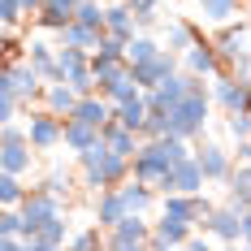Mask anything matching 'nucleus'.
<instances>
[{"label": "nucleus", "instance_id": "obj_16", "mask_svg": "<svg viewBox=\"0 0 251 251\" xmlns=\"http://www.w3.org/2000/svg\"><path fill=\"white\" fill-rule=\"evenodd\" d=\"M191 229H195V226L174 221V217H165V212H160V221L151 226V243H148V247H156V251H165V247H186Z\"/></svg>", "mask_w": 251, "mask_h": 251}, {"label": "nucleus", "instance_id": "obj_42", "mask_svg": "<svg viewBox=\"0 0 251 251\" xmlns=\"http://www.w3.org/2000/svg\"><path fill=\"white\" fill-rule=\"evenodd\" d=\"M22 4H26V13H30V18H35V13L44 9V0H22Z\"/></svg>", "mask_w": 251, "mask_h": 251}, {"label": "nucleus", "instance_id": "obj_14", "mask_svg": "<svg viewBox=\"0 0 251 251\" xmlns=\"http://www.w3.org/2000/svg\"><path fill=\"white\" fill-rule=\"evenodd\" d=\"M195 160H200V169L208 174V182H229V174H234V160H229V151L221 143H200L195 148Z\"/></svg>", "mask_w": 251, "mask_h": 251}, {"label": "nucleus", "instance_id": "obj_38", "mask_svg": "<svg viewBox=\"0 0 251 251\" xmlns=\"http://www.w3.org/2000/svg\"><path fill=\"white\" fill-rule=\"evenodd\" d=\"M226 130H229V139H234V143H243V139H251V113H229Z\"/></svg>", "mask_w": 251, "mask_h": 251}, {"label": "nucleus", "instance_id": "obj_36", "mask_svg": "<svg viewBox=\"0 0 251 251\" xmlns=\"http://www.w3.org/2000/svg\"><path fill=\"white\" fill-rule=\"evenodd\" d=\"M139 91H143V87L134 82V74H126V78H117V82H113V87H108L104 96H108V100H113V104H126V100H134Z\"/></svg>", "mask_w": 251, "mask_h": 251}, {"label": "nucleus", "instance_id": "obj_21", "mask_svg": "<svg viewBox=\"0 0 251 251\" xmlns=\"http://www.w3.org/2000/svg\"><path fill=\"white\" fill-rule=\"evenodd\" d=\"M104 139V130L100 126H87V122H78V117H65V148L74 151H87V148H96Z\"/></svg>", "mask_w": 251, "mask_h": 251}, {"label": "nucleus", "instance_id": "obj_13", "mask_svg": "<svg viewBox=\"0 0 251 251\" xmlns=\"http://www.w3.org/2000/svg\"><path fill=\"white\" fill-rule=\"evenodd\" d=\"M186 91H191V74H186V70H177V74H169L165 82L148 87L143 96H148V108H165V113H169V108H174Z\"/></svg>", "mask_w": 251, "mask_h": 251}, {"label": "nucleus", "instance_id": "obj_19", "mask_svg": "<svg viewBox=\"0 0 251 251\" xmlns=\"http://www.w3.org/2000/svg\"><path fill=\"white\" fill-rule=\"evenodd\" d=\"M74 13H78V0H44V9L35 13V22L44 30H65L74 22Z\"/></svg>", "mask_w": 251, "mask_h": 251}, {"label": "nucleus", "instance_id": "obj_35", "mask_svg": "<svg viewBox=\"0 0 251 251\" xmlns=\"http://www.w3.org/2000/svg\"><path fill=\"white\" fill-rule=\"evenodd\" d=\"M39 186H44L48 195H56V200H61V203H65V208H70V186H74V182H70V174H61V169H52V174L44 177Z\"/></svg>", "mask_w": 251, "mask_h": 251}, {"label": "nucleus", "instance_id": "obj_5", "mask_svg": "<svg viewBox=\"0 0 251 251\" xmlns=\"http://www.w3.org/2000/svg\"><path fill=\"white\" fill-rule=\"evenodd\" d=\"M26 134H30L35 151H56L65 148V117L52 108H39V113L26 108Z\"/></svg>", "mask_w": 251, "mask_h": 251}, {"label": "nucleus", "instance_id": "obj_27", "mask_svg": "<svg viewBox=\"0 0 251 251\" xmlns=\"http://www.w3.org/2000/svg\"><path fill=\"white\" fill-rule=\"evenodd\" d=\"M195 44H200V30H195L191 22H177V18H174V22L165 26V48H169V52H177V56H182V52L195 48Z\"/></svg>", "mask_w": 251, "mask_h": 251}, {"label": "nucleus", "instance_id": "obj_32", "mask_svg": "<svg viewBox=\"0 0 251 251\" xmlns=\"http://www.w3.org/2000/svg\"><path fill=\"white\" fill-rule=\"evenodd\" d=\"M126 48H130V39L108 35V30H104V35H100V48L91 52V56H100V61H126Z\"/></svg>", "mask_w": 251, "mask_h": 251}, {"label": "nucleus", "instance_id": "obj_23", "mask_svg": "<svg viewBox=\"0 0 251 251\" xmlns=\"http://www.w3.org/2000/svg\"><path fill=\"white\" fill-rule=\"evenodd\" d=\"M104 30H108V35H122V39H134V35H139V18H134L130 0H122V4H108Z\"/></svg>", "mask_w": 251, "mask_h": 251}, {"label": "nucleus", "instance_id": "obj_15", "mask_svg": "<svg viewBox=\"0 0 251 251\" xmlns=\"http://www.w3.org/2000/svg\"><path fill=\"white\" fill-rule=\"evenodd\" d=\"M61 247H70V221H65V212L52 217L39 234L26 238V251H61Z\"/></svg>", "mask_w": 251, "mask_h": 251}, {"label": "nucleus", "instance_id": "obj_7", "mask_svg": "<svg viewBox=\"0 0 251 251\" xmlns=\"http://www.w3.org/2000/svg\"><path fill=\"white\" fill-rule=\"evenodd\" d=\"M243 226H247V212L238 208V203H221V208H212L208 212V221H203V229L217 238V243H243Z\"/></svg>", "mask_w": 251, "mask_h": 251}, {"label": "nucleus", "instance_id": "obj_20", "mask_svg": "<svg viewBox=\"0 0 251 251\" xmlns=\"http://www.w3.org/2000/svg\"><path fill=\"white\" fill-rule=\"evenodd\" d=\"M78 100H82V91H78L74 82H48V87H44V108L61 113V117H70L78 108Z\"/></svg>", "mask_w": 251, "mask_h": 251}, {"label": "nucleus", "instance_id": "obj_24", "mask_svg": "<svg viewBox=\"0 0 251 251\" xmlns=\"http://www.w3.org/2000/svg\"><path fill=\"white\" fill-rule=\"evenodd\" d=\"M122 200H126L130 212H143V217H148L151 203H156V186H151V182H139V177H126L122 182Z\"/></svg>", "mask_w": 251, "mask_h": 251}, {"label": "nucleus", "instance_id": "obj_9", "mask_svg": "<svg viewBox=\"0 0 251 251\" xmlns=\"http://www.w3.org/2000/svg\"><path fill=\"white\" fill-rule=\"evenodd\" d=\"M212 104H221L226 113H251V82L238 74H217L212 78Z\"/></svg>", "mask_w": 251, "mask_h": 251}, {"label": "nucleus", "instance_id": "obj_8", "mask_svg": "<svg viewBox=\"0 0 251 251\" xmlns=\"http://www.w3.org/2000/svg\"><path fill=\"white\" fill-rule=\"evenodd\" d=\"M148 243H151V221L143 212H130L108 229V247L113 251H134V247H148Z\"/></svg>", "mask_w": 251, "mask_h": 251}, {"label": "nucleus", "instance_id": "obj_18", "mask_svg": "<svg viewBox=\"0 0 251 251\" xmlns=\"http://www.w3.org/2000/svg\"><path fill=\"white\" fill-rule=\"evenodd\" d=\"M122 217H130V208H126V200H122V186L100 191V200H96V226H100V229H113Z\"/></svg>", "mask_w": 251, "mask_h": 251}, {"label": "nucleus", "instance_id": "obj_25", "mask_svg": "<svg viewBox=\"0 0 251 251\" xmlns=\"http://www.w3.org/2000/svg\"><path fill=\"white\" fill-rule=\"evenodd\" d=\"M217 52H221V61H243V56H251V35H247V26H229L226 35L217 39Z\"/></svg>", "mask_w": 251, "mask_h": 251}, {"label": "nucleus", "instance_id": "obj_43", "mask_svg": "<svg viewBox=\"0 0 251 251\" xmlns=\"http://www.w3.org/2000/svg\"><path fill=\"white\" fill-rule=\"evenodd\" d=\"M243 243H247V247H251V221H247V226H243Z\"/></svg>", "mask_w": 251, "mask_h": 251}, {"label": "nucleus", "instance_id": "obj_41", "mask_svg": "<svg viewBox=\"0 0 251 251\" xmlns=\"http://www.w3.org/2000/svg\"><path fill=\"white\" fill-rule=\"evenodd\" d=\"M234 151H238V160H247V165H251V139H243Z\"/></svg>", "mask_w": 251, "mask_h": 251}, {"label": "nucleus", "instance_id": "obj_34", "mask_svg": "<svg viewBox=\"0 0 251 251\" xmlns=\"http://www.w3.org/2000/svg\"><path fill=\"white\" fill-rule=\"evenodd\" d=\"M165 134H174V122H169V113H165V108H151L148 122H143V139H165Z\"/></svg>", "mask_w": 251, "mask_h": 251}, {"label": "nucleus", "instance_id": "obj_4", "mask_svg": "<svg viewBox=\"0 0 251 251\" xmlns=\"http://www.w3.org/2000/svg\"><path fill=\"white\" fill-rule=\"evenodd\" d=\"M44 87H48V78L39 74V65H35V61H26V56L9 61V70L0 74V91H18L26 108H30V100H39V96H44Z\"/></svg>", "mask_w": 251, "mask_h": 251}, {"label": "nucleus", "instance_id": "obj_33", "mask_svg": "<svg viewBox=\"0 0 251 251\" xmlns=\"http://www.w3.org/2000/svg\"><path fill=\"white\" fill-rule=\"evenodd\" d=\"M96 247H108V238H104V229H100V226L70 234V251H96Z\"/></svg>", "mask_w": 251, "mask_h": 251}, {"label": "nucleus", "instance_id": "obj_30", "mask_svg": "<svg viewBox=\"0 0 251 251\" xmlns=\"http://www.w3.org/2000/svg\"><path fill=\"white\" fill-rule=\"evenodd\" d=\"M195 4H200L203 22H217V26L234 22V13H238V0H195Z\"/></svg>", "mask_w": 251, "mask_h": 251}, {"label": "nucleus", "instance_id": "obj_31", "mask_svg": "<svg viewBox=\"0 0 251 251\" xmlns=\"http://www.w3.org/2000/svg\"><path fill=\"white\" fill-rule=\"evenodd\" d=\"M156 52H160V44L139 30V35L130 39V48H126V65H139V61H148V56H156Z\"/></svg>", "mask_w": 251, "mask_h": 251}, {"label": "nucleus", "instance_id": "obj_44", "mask_svg": "<svg viewBox=\"0 0 251 251\" xmlns=\"http://www.w3.org/2000/svg\"><path fill=\"white\" fill-rule=\"evenodd\" d=\"M243 212H247V221H251V203H247V208H243Z\"/></svg>", "mask_w": 251, "mask_h": 251}, {"label": "nucleus", "instance_id": "obj_11", "mask_svg": "<svg viewBox=\"0 0 251 251\" xmlns=\"http://www.w3.org/2000/svg\"><path fill=\"white\" fill-rule=\"evenodd\" d=\"M130 74H134V82L148 91V87H156V82H165L169 74H177V52L160 48L156 56H148V61H139V65H130Z\"/></svg>", "mask_w": 251, "mask_h": 251}, {"label": "nucleus", "instance_id": "obj_3", "mask_svg": "<svg viewBox=\"0 0 251 251\" xmlns=\"http://www.w3.org/2000/svg\"><path fill=\"white\" fill-rule=\"evenodd\" d=\"M35 165V143L18 122H0V169L9 174H30Z\"/></svg>", "mask_w": 251, "mask_h": 251}, {"label": "nucleus", "instance_id": "obj_37", "mask_svg": "<svg viewBox=\"0 0 251 251\" xmlns=\"http://www.w3.org/2000/svg\"><path fill=\"white\" fill-rule=\"evenodd\" d=\"M134 18H139V30L143 26H156V13H160V0H130Z\"/></svg>", "mask_w": 251, "mask_h": 251}, {"label": "nucleus", "instance_id": "obj_2", "mask_svg": "<svg viewBox=\"0 0 251 251\" xmlns=\"http://www.w3.org/2000/svg\"><path fill=\"white\" fill-rule=\"evenodd\" d=\"M208 108H212V87L203 78L191 74V91L169 108V122H174V134L182 139H203V126H208Z\"/></svg>", "mask_w": 251, "mask_h": 251}, {"label": "nucleus", "instance_id": "obj_12", "mask_svg": "<svg viewBox=\"0 0 251 251\" xmlns=\"http://www.w3.org/2000/svg\"><path fill=\"white\" fill-rule=\"evenodd\" d=\"M221 65H226V61H221L217 44H203V39H200L195 48L182 52V70L195 74V78H217V74H221Z\"/></svg>", "mask_w": 251, "mask_h": 251}, {"label": "nucleus", "instance_id": "obj_17", "mask_svg": "<svg viewBox=\"0 0 251 251\" xmlns=\"http://www.w3.org/2000/svg\"><path fill=\"white\" fill-rule=\"evenodd\" d=\"M70 117H78V122H87V126H108L113 122V100L104 96V91H91V96H82L78 100V108L70 113Z\"/></svg>", "mask_w": 251, "mask_h": 251}, {"label": "nucleus", "instance_id": "obj_26", "mask_svg": "<svg viewBox=\"0 0 251 251\" xmlns=\"http://www.w3.org/2000/svg\"><path fill=\"white\" fill-rule=\"evenodd\" d=\"M226 200H229V203H238V208H247V203H251V165H247V160H238V169L229 174V182H226Z\"/></svg>", "mask_w": 251, "mask_h": 251}, {"label": "nucleus", "instance_id": "obj_28", "mask_svg": "<svg viewBox=\"0 0 251 251\" xmlns=\"http://www.w3.org/2000/svg\"><path fill=\"white\" fill-rule=\"evenodd\" d=\"M56 35H61V44H70V48L96 52V48H100V35H104V30H96V26H82V22H70L65 30H56Z\"/></svg>", "mask_w": 251, "mask_h": 251}, {"label": "nucleus", "instance_id": "obj_22", "mask_svg": "<svg viewBox=\"0 0 251 251\" xmlns=\"http://www.w3.org/2000/svg\"><path fill=\"white\" fill-rule=\"evenodd\" d=\"M104 143H108L113 151H122V156H134V151L143 148V134H139V130H130V126H122L117 117H113V122L104 126Z\"/></svg>", "mask_w": 251, "mask_h": 251}, {"label": "nucleus", "instance_id": "obj_29", "mask_svg": "<svg viewBox=\"0 0 251 251\" xmlns=\"http://www.w3.org/2000/svg\"><path fill=\"white\" fill-rule=\"evenodd\" d=\"M26 191H30V186H22V174L0 169V208H18V203L26 200Z\"/></svg>", "mask_w": 251, "mask_h": 251}, {"label": "nucleus", "instance_id": "obj_6", "mask_svg": "<svg viewBox=\"0 0 251 251\" xmlns=\"http://www.w3.org/2000/svg\"><path fill=\"white\" fill-rule=\"evenodd\" d=\"M18 208H22V217H26V238H30V234H39L52 217H61V212H65V203L56 200V195H48L44 186L26 191V200L18 203Z\"/></svg>", "mask_w": 251, "mask_h": 251}, {"label": "nucleus", "instance_id": "obj_40", "mask_svg": "<svg viewBox=\"0 0 251 251\" xmlns=\"http://www.w3.org/2000/svg\"><path fill=\"white\" fill-rule=\"evenodd\" d=\"M186 247H191V251H208V229H203V234H191Z\"/></svg>", "mask_w": 251, "mask_h": 251}, {"label": "nucleus", "instance_id": "obj_10", "mask_svg": "<svg viewBox=\"0 0 251 251\" xmlns=\"http://www.w3.org/2000/svg\"><path fill=\"white\" fill-rule=\"evenodd\" d=\"M203 186H208V174L200 169V160H195V156H186V160H177L174 169L165 174L160 195H165V191H186V195H200Z\"/></svg>", "mask_w": 251, "mask_h": 251}, {"label": "nucleus", "instance_id": "obj_39", "mask_svg": "<svg viewBox=\"0 0 251 251\" xmlns=\"http://www.w3.org/2000/svg\"><path fill=\"white\" fill-rule=\"evenodd\" d=\"M22 18H26V4H22V0H0V22H4V30H13Z\"/></svg>", "mask_w": 251, "mask_h": 251}, {"label": "nucleus", "instance_id": "obj_1", "mask_svg": "<svg viewBox=\"0 0 251 251\" xmlns=\"http://www.w3.org/2000/svg\"><path fill=\"white\" fill-rule=\"evenodd\" d=\"M78 165H82V177H87V186L100 195V191H113V186H122L126 177H130V165H134V156H122V151H113L108 143H96V148L78 151Z\"/></svg>", "mask_w": 251, "mask_h": 251}]
</instances>
